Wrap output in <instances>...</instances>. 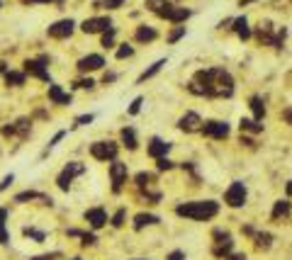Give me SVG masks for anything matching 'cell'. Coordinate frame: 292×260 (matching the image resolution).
Returning a JSON list of instances; mask_svg holds the SVG:
<instances>
[{
  "label": "cell",
  "instance_id": "cell-1",
  "mask_svg": "<svg viewBox=\"0 0 292 260\" xmlns=\"http://www.w3.org/2000/svg\"><path fill=\"white\" fill-rule=\"evenodd\" d=\"M188 90L195 95H207V97H229L234 92V78L224 68H207V71H197L195 81L188 86Z\"/></svg>",
  "mask_w": 292,
  "mask_h": 260
},
{
  "label": "cell",
  "instance_id": "cell-2",
  "mask_svg": "<svg viewBox=\"0 0 292 260\" xmlns=\"http://www.w3.org/2000/svg\"><path fill=\"white\" fill-rule=\"evenodd\" d=\"M219 212V204L214 200H197V202H185L175 207V214L178 217H185V219H195V221H207L212 217H217Z\"/></svg>",
  "mask_w": 292,
  "mask_h": 260
},
{
  "label": "cell",
  "instance_id": "cell-3",
  "mask_svg": "<svg viewBox=\"0 0 292 260\" xmlns=\"http://www.w3.org/2000/svg\"><path fill=\"white\" fill-rule=\"evenodd\" d=\"M86 173V166L83 163H78V161H71L61 173H58L56 177V185H58V190H63V192H68V187H71V182H73V177L76 175H83Z\"/></svg>",
  "mask_w": 292,
  "mask_h": 260
},
{
  "label": "cell",
  "instance_id": "cell-4",
  "mask_svg": "<svg viewBox=\"0 0 292 260\" xmlns=\"http://www.w3.org/2000/svg\"><path fill=\"white\" fill-rule=\"evenodd\" d=\"M117 144L115 141H95L90 144V156L95 161H117Z\"/></svg>",
  "mask_w": 292,
  "mask_h": 260
},
{
  "label": "cell",
  "instance_id": "cell-5",
  "mask_svg": "<svg viewBox=\"0 0 292 260\" xmlns=\"http://www.w3.org/2000/svg\"><path fill=\"white\" fill-rule=\"evenodd\" d=\"M47 56H39V58H27L25 61V73L32 76V78H39L44 83H49V68H47Z\"/></svg>",
  "mask_w": 292,
  "mask_h": 260
},
{
  "label": "cell",
  "instance_id": "cell-6",
  "mask_svg": "<svg viewBox=\"0 0 292 260\" xmlns=\"http://www.w3.org/2000/svg\"><path fill=\"white\" fill-rule=\"evenodd\" d=\"M127 177H129L127 163H122V161H112V163H110V180H112V192H115V195L117 192H122Z\"/></svg>",
  "mask_w": 292,
  "mask_h": 260
},
{
  "label": "cell",
  "instance_id": "cell-7",
  "mask_svg": "<svg viewBox=\"0 0 292 260\" xmlns=\"http://www.w3.org/2000/svg\"><path fill=\"white\" fill-rule=\"evenodd\" d=\"M224 202L229 207H243L246 204V185L243 182H232L229 190L224 192Z\"/></svg>",
  "mask_w": 292,
  "mask_h": 260
},
{
  "label": "cell",
  "instance_id": "cell-8",
  "mask_svg": "<svg viewBox=\"0 0 292 260\" xmlns=\"http://www.w3.org/2000/svg\"><path fill=\"white\" fill-rule=\"evenodd\" d=\"M204 122L200 119L197 112H185V115L178 119V129L180 131H188V134H193V131H202Z\"/></svg>",
  "mask_w": 292,
  "mask_h": 260
},
{
  "label": "cell",
  "instance_id": "cell-9",
  "mask_svg": "<svg viewBox=\"0 0 292 260\" xmlns=\"http://www.w3.org/2000/svg\"><path fill=\"white\" fill-rule=\"evenodd\" d=\"M73 29H76V22H73V20H58L54 25H49L47 34H49L51 39H66V37L73 34Z\"/></svg>",
  "mask_w": 292,
  "mask_h": 260
},
{
  "label": "cell",
  "instance_id": "cell-10",
  "mask_svg": "<svg viewBox=\"0 0 292 260\" xmlns=\"http://www.w3.org/2000/svg\"><path fill=\"white\" fill-rule=\"evenodd\" d=\"M202 134L209 139H227L229 136V124L227 122H204Z\"/></svg>",
  "mask_w": 292,
  "mask_h": 260
},
{
  "label": "cell",
  "instance_id": "cell-11",
  "mask_svg": "<svg viewBox=\"0 0 292 260\" xmlns=\"http://www.w3.org/2000/svg\"><path fill=\"white\" fill-rule=\"evenodd\" d=\"M81 29L86 32V34H97V32H107V29H112V20L110 17H90L86 20Z\"/></svg>",
  "mask_w": 292,
  "mask_h": 260
},
{
  "label": "cell",
  "instance_id": "cell-12",
  "mask_svg": "<svg viewBox=\"0 0 292 260\" xmlns=\"http://www.w3.org/2000/svg\"><path fill=\"white\" fill-rule=\"evenodd\" d=\"M214 238H217V246L212 248V253L217 258H227L229 251H232V236L229 233H222V231H214Z\"/></svg>",
  "mask_w": 292,
  "mask_h": 260
},
{
  "label": "cell",
  "instance_id": "cell-13",
  "mask_svg": "<svg viewBox=\"0 0 292 260\" xmlns=\"http://www.w3.org/2000/svg\"><path fill=\"white\" fill-rule=\"evenodd\" d=\"M83 217H86V221L93 226V229H102V226L107 224V212H105L102 207H93V209H88Z\"/></svg>",
  "mask_w": 292,
  "mask_h": 260
},
{
  "label": "cell",
  "instance_id": "cell-14",
  "mask_svg": "<svg viewBox=\"0 0 292 260\" xmlns=\"http://www.w3.org/2000/svg\"><path fill=\"white\" fill-rule=\"evenodd\" d=\"M76 66H78L81 73H88V71H100V68L105 66V58L100 56V54H88V56H83Z\"/></svg>",
  "mask_w": 292,
  "mask_h": 260
},
{
  "label": "cell",
  "instance_id": "cell-15",
  "mask_svg": "<svg viewBox=\"0 0 292 260\" xmlns=\"http://www.w3.org/2000/svg\"><path fill=\"white\" fill-rule=\"evenodd\" d=\"M29 127H32V122L22 117V119H17L15 124L2 127V136H15V134H17V136H22V139H25V136L29 134Z\"/></svg>",
  "mask_w": 292,
  "mask_h": 260
},
{
  "label": "cell",
  "instance_id": "cell-16",
  "mask_svg": "<svg viewBox=\"0 0 292 260\" xmlns=\"http://www.w3.org/2000/svg\"><path fill=\"white\" fill-rule=\"evenodd\" d=\"M146 151H148V156H151V158H156V161H158V158H163V156L171 151V144H168V141H163V139H158V136H153V139L148 141V148H146Z\"/></svg>",
  "mask_w": 292,
  "mask_h": 260
},
{
  "label": "cell",
  "instance_id": "cell-17",
  "mask_svg": "<svg viewBox=\"0 0 292 260\" xmlns=\"http://www.w3.org/2000/svg\"><path fill=\"white\" fill-rule=\"evenodd\" d=\"M49 100L54 102V105H71V92H66L61 86H54V83H49Z\"/></svg>",
  "mask_w": 292,
  "mask_h": 260
},
{
  "label": "cell",
  "instance_id": "cell-18",
  "mask_svg": "<svg viewBox=\"0 0 292 260\" xmlns=\"http://www.w3.org/2000/svg\"><path fill=\"white\" fill-rule=\"evenodd\" d=\"M190 15H193V12H190L188 7H175V5H173V7L166 12V17H163V20H168V22H173V25H180V22H185Z\"/></svg>",
  "mask_w": 292,
  "mask_h": 260
},
{
  "label": "cell",
  "instance_id": "cell-19",
  "mask_svg": "<svg viewBox=\"0 0 292 260\" xmlns=\"http://www.w3.org/2000/svg\"><path fill=\"white\" fill-rule=\"evenodd\" d=\"M158 221H161V219H158L156 214H144V212H142V214L134 217V231H142L144 226H156Z\"/></svg>",
  "mask_w": 292,
  "mask_h": 260
},
{
  "label": "cell",
  "instance_id": "cell-20",
  "mask_svg": "<svg viewBox=\"0 0 292 260\" xmlns=\"http://www.w3.org/2000/svg\"><path fill=\"white\" fill-rule=\"evenodd\" d=\"M171 7H173L171 0H146V10L156 12L158 17H166V12H168Z\"/></svg>",
  "mask_w": 292,
  "mask_h": 260
},
{
  "label": "cell",
  "instance_id": "cell-21",
  "mask_svg": "<svg viewBox=\"0 0 292 260\" xmlns=\"http://www.w3.org/2000/svg\"><path fill=\"white\" fill-rule=\"evenodd\" d=\"M29 200H44V202L51 207V197H47V195H42V192H34V190H25V192H20V195H15V202H29Z\"/></svg>",
  "mask_w": 292,
  "mask_h": 260
},
{
  "label": "cell",
  "instance_id": "cell-22",
  "mask_svg": "<svg viewBox=\"0 0 292 260\" xmlns=\"http://www.w3.org/2000/svg\"><path fill=\"white\" fill-rule=\"evenodd\" d=\"M119 139H122V144L127 146L129 151H134V148L139 146V141H137V131H134L132 127H124V129L119 131Z\"/></svg>",
  "mask_w": 292,
  "mask_h": 260
},
{
  "label": "cell",
  "instance_id": "cell-23",
  "mask_svg": "<svg viewBox=\"0 0 292 260\" xmlns=\"http://www.w3.org/2000/svg\"><path fill=\"white\" fill-rule=\"evenodd\" d=\"M232 25H234V32H236L239 39H251V27H248V20L246 17H236Z\"/></svg>",
  "mask_w": 292,
  "mask_h": 260
},
{
  "label": "cell",
  "instance_id": "cell-24",
  "mask_svg": "<svg viewBox=\"0 0 292 260\" xmlns=\"http://www.w3.org/2000/svg\"><path fill=\"white\" fill-rule=\"evenodd\" d=\"M25 78H27V73H25V71H7V73H5V83H7V86H12V87L25 86Z\"/></svg>",
  "mask_w": 292,
  "mask_h": 260
},
{
  "label": "cell",
  "instance_id": "cell-25",
  "mask_svg": "<svg viewBox=\"0 0 292 260\" xmlns=\"http://www.w3.org/2000/svg\"><path fill=\"white\" fill-rule=\"evenodd\" d=\"M156 37H158V34H156V29L146 27V25L137 27V34H134V39H137V42H142V44H144V42H153Z\"/></svg>",
  "mask_w": 292,
  "mask_h": 260
},
{
  "label": "cell",
  "instance_id": "cell-26",
  "mask_svg": "<svg viewBox=\"0 0 292 260\" xmlns=\"http://www.w3.org/2000/svg\"><path fill=\"white\" fill-rule=\"evenodd\" d=\"M163 66H166V58H161V61H156V63L151 66V68H146L144 73H142V76L137 78V83H144V81H148V78H153V76H156V73H158V71H161Z\"/></svg>",
  "mask_w": 292,
  "mask_h": 260
},
{
  "label": "cell",
  "instance_id": "cell-27",
  "mask_svg": "<svg viewBox=\"0 0 292 260\" xmlns=\"http://www.w3.org/2000/svg\"><path fill=\"white\" fill-rule=\"evenodd\" d=\"M251 110H253V117H256V122H261L263 117H265V105H263L261 97H251Z\"/></svg>",
  "mask_w": 292,
  "mask_h": 260
},
{
  "label": "cell",
  "instance_id": "cell-28",
  "mask_svg": "<svg viewBox=\"0 0 292 260\" xmlns=\"http://www.w3.org/2000/svg\"><path fill=\"white\" fill-rule=\"evenodd\" d=\"M5 219H7V209L0 207V246L10 243V236H7V229H5Z\"/></svg>",
  "mask_w": 292,
  "mask_h": 260
},
{
  "label": "cell",
  "instance_id": "cell-29",
  "mask_svg": "<svg viewBox=\"0 0 292 260\" xmlns=\"http://www.w3.org/2000/svg\"><path fill=\"white\" fill-rule=\"evenodd\" d=\"M239 127H241V131H253V134L263 131V124H258L256 119H241Z\"/></svg>",
  "mask_w": 292,
  "mask_h": 260
},
{
  "label": "cell",
  "instance_id": "cell-30",
  "mask_svg": "<svg viewBox=\"0 0 292 260\" xmlns=\"http://www.w3.org/2000/svg\"><path fill=\"white\" fill-rule=\"evenodd\" d=\"M288 212H290V202H285V200H280V202H275L273 207V219H280V217H288Z\"/></svg>",
  "mask_w": 292,
  "mask_h": 260
},
{
  "label": "cell",
  "instance_id": "cell-31",
  "mask_svg": "<svg viewBox=\"0 0 292 260\" xmlns=\"http://www.w3.org/2000/svg\"><path fill=\"white\" fill-rule=\"evenodd\" d=\"M134 180H137V187H139V190H146V192H148V187L153 185V175L151 173H139Z\"/></svg>",
  "mask_w": 292,
  "mask_h": 260
},
{
  "label": "cell",
  "instance_id": "cell-32",
  "mask_svg": "<svg viewBox=\"0 0 292 260\" xmlns=\"http://www.w3.org/2000/svg\"><path fill=\"white\" fill-rule=\"evenodd\" d=\"M68 236H78L83 246H93V243L97 241V236H95V233H83V231H76V229H71V231H68Z\"/></svg>",
  "mask_w": 292,
  "mask_h": 260
},
{
  "label": "cell",
  "instance_id": "cell-33",
  "mask_svg": "<svg viewBox=\"0 0 292 260\" xmlns=\"http://www.w3.org/2000/svg\"><path fill=\"white\" fill-rule=\"evenodd\" d=\"M124 219H127V209H117V214L112 217V226H115V229L124 226Z\"/></svg>",
  "mask_w": 292,
  "mask_h": 260
},
{
  "label": "cell",
  "instance_id": "cell-34",
  "mask_svg": "<svg viewBox=\"0 0 292 260\" xmlns=\"http://www.w3.org/2000/svg\"><path fill=\"white\" fill-rule=\"evenodd\" d=\"M115 32L117 29L112 27V29H107V32L102 34V46H105V49H110V46L115 44Z\"/></svg>",
  "mask_w": 292,
  "mask_h": 260
},
{
  "label": "cell",
  "instance_id": "cell-35",
  "mask_svg": "<svg viewBox=\"0 0 292 260\" xmlns=\"http://www.w3.org/2000/svg\"><path fill=\"white\" fill-rule=\"evenodd\" d=\"M25 236H29V238H34V241H37V243H42V241H44V238H47V233L44 231H37V229H25Z\"/></svg>",
  "mask_w": 292,
  "mask_h": 260
},
{
  "label": "cell",
  "instance_id": "cell-36",
  "mask_svg": "<svg viewBox=\"0 0 292 260\" xmlns=\"http://www.w3.org/2000/svg\"><path fill=\"white\" fill-rule=\"evenodd\" d=\"M129 56H134V49H132L129 44H122V46L117 49V58H129Z\"/></svg>",
  "mask_w": 292,
  "mask_h": 260
},
{
  "label": "cell",
  "instance_id": "cell-37",
  "mask_svg": "<svg viewBox=\"0 0 292 260\" xmlns=\"http://www.w3.org/2000/svg\"><path fill=\"white\" fill-rule=\"evenodd\" d=\"M185 37V27H175L171 34H168V44H175L178 39H183Z\"/></svg>",
  "mask_w": 292,
  "mask_h": 260
},
{
  "label": "cell",
  "instance_id": "cell-38",
  "mask_svg": "<svg viewBox=\"0 0 292 260\" xmlns=\"http://www.w3.org/2000/svg\"><path fill=\"white\" fill-rule=\"evenodd\" d=\"M93 119H95V115H81V117H76L73 127H86V124H90Z\"/></svg>",
  "mask_w": 292,
  "mask_h": 260
},
{
  "label": "cell",
  "instance_id": "cell-39",
  "mask_svg": "<svg viewBox=\"0 0 292 260\" xmlns=\"http://www.w3.org/2000/svg\"><path fill=\"white\" fill-rule=\"evenodd\" d=\"M156 168H158V171H171V168H173V161H168V158L163 156V158H158Z\"/></svg>",
  "mask_w": 292,
  "mask_h": 260
},
{
  "label": "cell",
  "instance_id": "cell-40",
  "mask_svg": "<svg viewBox=\"0 0 292 260\" xmlns=\"http://www.w3.org/2000/svg\"><path fill=\"white\" fill-rule=\"evenodd\" d=\"M63 136H66V131H56V136H54V139H51V141H49V148H47V151H44V153H42V156H47V153H49V151H51V148H54V146H56L58 141H61V139H63Z\"/></svg>",
  "mask_w": 292,
  "mask_h": 260
},
{
  "label": "cell",
  "instance_id": "cell-41",
  "mask_svg": "<svg viewBox=\"0 0 292 260\" xmlns=\"http://www.w3.org/2000/svg\"><path fill=\"white\" fill-rule=\"evenodd\" d=\"M142 102H144L142 97H134V102L129 105V115H139V110H142Z\"/></svg>",
  "mask_w": 292,
  "mask_h": 260
},
{
  "label": "cell",
  "instance_id": "cell-42",
  "mask_svg": "<svg viewBox=\"0 0 292 260\" xmlns=\"http://www.w3.org/2000/svg\"><path fill=\"white\" fill-rule=\"evenodd\" d=\"M124 5V0H105L102 2V7H107V10H117V7H122Z\"/></svg>",
  "mask_w": 292,
  "mask_h": 260
},
{
  "label": "cell",
  "instance_id": "cell-43",
  "mask_svg": "<svg viewBox=\"0 0 292 260\" xmlns=\"http://www.w3.org/2000/svg\"><path fill=\"white\" fill-rule=\"evenodd\" d=\"M256 238H258V246H263V248L270 246V233H258Z\"/></svg>",
  "mask_w": 292,
  "mask_h": 260
},
{
  "label": "cell",
  "instance_id": "cell-44",
  "mask_svg": "<svg viewBox=\"0 0 292 260\" xmlns=\"http://www.w3.org/2000/svg\"><path fill=\"white\" fill-rule=\"evenodd\" d=\"M93 86H95V81H90V78H83V81H76V87H83V90H90Z\"/></svg>",
  "mask_w": 292,
  "mask_h": 260
},
{
  "label": "cell",
  "instance_id": "cell-45",
  "mask_svg": "<svg viewBox=\"0 0 292 260\" xmlns=\"http://www.w3.org/2000/svg\"><path fill=\"white\" fill-rule=\"evenodd\" d=\"M12 180H15V175H5V177H2V182H0V192H2L5 187H10V185H12Z\"/></svg>",
  "mask_w": 292,
  "mask_h": 260
},
{
  "label": "cell",
  "instance_id": "cell-46",
  "mask_svg": "<svg viewBox=\"0 0 292 260\" xmlns=\"http://www.w3.org/2000/svg\"><path fill=\"white\" fill-rule=\"evenodd\" d=\"M61 258V253H49V256H34L32 260H56Z\"/></svg>",
  "mask_w": 292,
  "mask_h": 260
},
{
  "label": "cell",
  "instance_id": "cell-47",
  "mask_svg": "<svg viewBox=\"0 0 292 260\" xmlns=\"http://www.w3.org/2000/svg\"><path fill=\"white\" fill-rule=\"evenodd\" d=\"M166 260H185V253H183V251H173Z\"/></svg>",
  "mask_w": 292,
  "mask_h": 260
},
{
  "label": "cell",
  "instance_id": "cell-48",
  "mask_svg": "<svg viewBox=\"0 0 292 260\" xmlns=\"http://www.w3.org/2000/svg\"><path fill=\"white\" fill-rule=\"evenodd\" d=\"M115 73H105V78H102V83H105V86H107V83H115Z\"/></svg>",
  "mask_w": 292,
  "mask_h": 260
},
{
  "label": "cell",
  "instance_id": "cell-49",
  "mask_svg": "<svg viewBox=\"0 0 292 260\" xmlns=\"http://www.w3.org/2000/svg\"><path fill=\"white\" fill-rule=\"evenodd\" d=\"M22 2H27V5H37V2H51V0H22Z\"/></svg>",
  "mask_w": 292,
  "mask_h": 260
},
{
  "label": "cell",
  "instance_id": "cell-50",
  "mask_svg": "<svg viewBox=\"0 0 292 260\" xmlns=\"http://www.w3.org/2000/svg\"><path fill=\"white\" fill-rule=\"evenodd\" d=\"M285 119H288V122L292 124V110H285Z\"/></svg>",
  "mask_w": 292,
  "mask_h": 260
},
{
  "label": "cell",
  "instance_id": "cell-51",
  "mask_svg": "<svg viewBox=\"0 0 292 260\" xmlns=\"http://www.w3.org/2000/svg\"><path fill=\"white\" fill-rule=\"evenodd\" d=\"M248 2H253V0H239V5L243 7V5H248Z\"/></svg>",
  "mask_w": 292,
  "mask_h": 260
},
{
  "label": "cell",
  "instance_id": "cell-52",
  "mask_svg": "<svg viewBox=\"0 0 292 260\" xmlns=\"http://www.w3.org/2000/svg\"><path fill=\"white\" fill-rule=\"evenodd\" d=\"M5 73V61H0V76Z\"/></svg>",
  "mask_w": 292,
  "mask_h": 260
},
{
  "label": "cell",
  "instance_id": "cell-53",
  "mask_svg": "<svg viewBox=\"0 0 292 260\" xmlns=\"http://www.w3.org/2000/svg\"><path fill=\"white\" fill-rule=\"evenodd\" d=\"M288 195H290V197H292V180H290V182H288Z\"/></svg>",
  "mask_w": 292,
  "mask_h": 260
},
{
  "label": "cell",
  "instance_id": "cell-54",
  "mask_svg": "<svg viewBox=\"0 0 292 260\" xmlns=\"http://www.w3.org/2000/svg\"><path fill=\"white\" fill-rule=\"evenodd\" d=\"M229 260H246V258H243V256H232Z\"/></svg>",
  "mask_w": 292,
  "mask_h": 260
},
{
  "label": "cell",
  "instance_id": "cell-55",
  "mask_svg": "<svg viewBox=\"0 0 292 260\" xmlns=\"http://www.w3.org/2000/svg\"><path fill=\"white\" fill-rule=\"evenodd\" d=\"M71 260H81V258H71Z\"/></svg>",
  "mask_w": 292,
  "mask_h": 260
},
{
  "label": "cell",
  "instance_id": "cell-56",
  "mask_svg": "<svg viewBox=\"0 0 292 260\" xmlns=\"http://www.w3.org/2000/svg\"><path fill=\"white\" fill-rule=\"evenodd\" d=\"M0 7H2V0H0Z\"/></svg>",
  "mask_w": 292,
  "mask_h": 260
}]
</instances>
